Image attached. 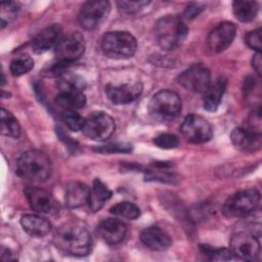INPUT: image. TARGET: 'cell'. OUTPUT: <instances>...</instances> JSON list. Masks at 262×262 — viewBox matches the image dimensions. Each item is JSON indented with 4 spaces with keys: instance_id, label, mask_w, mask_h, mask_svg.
Listing matches in <instances>:
<instances>
[{
    "instance_id": "1",
    "label": "cell",
    "mask_w": 262,
    "mask_h": 262,
    "mask_svg": "<svg viewBox=\"0 0 262 262\" xmlns=\"http://www.w3.org/2000/svg\"><path fill=\"white\" fill-rule=\"evenodd\" d=\"M54 243L61 252L77 257L88 255L92 247L91 235L87 228L73 221L63 223L56 229Z\"/></svg>"
},
{
    "instance_id": "2",
    "label": "cell",
    "mask_w": 262,
    "mask_h": 262,
    "mask_svg": "<svg viewBox=\"0 0 262 262\" xmlns=\"http://www.w3.org/2000/svg\"><path fill=\"white\" fill-rule=\"evenodd\" d=\"M17 174L32 182H43L51 174V164L48 157L37 149L23 152L16 163Z\"/></svg>"
},
{
    "instance_id": "3",
    "label": "cell",
    "mask_w": 262,
    "mask_h": 262,
    "mask_svg": "<svg viewBox=\"0 0 262 262\" xmlns=\"http://www.w3.org/2000/svg\"><path fill=\"white\" fill-rule=\"evenodd\" d=\"M187 33V27L176 15L163 16L155 26V35L158 44L165 50H171L179 46L186 38Z\"/></svg>"
},
{
    "instance_id": "4",
    "label": "cell",
    "mask_w": 262,
    "mask_h": 262,
    "mask_svg": "<svg viewBox=\"0 0 262 262\" xmlns=\"http://www.w3.org/2000/svg\"><path fill=\"white\" fill-rule=\"evenodd\" d=\"M181 98L171 90H161L156 93L147 106L149 116L158 122H167L176 118L181 112Z\"/></svg>"
},
{
    "instance_id": "5",
    "label": "cell",
    "mask_w": 262,
    "mask_h": 262,
    "mask_svg": "<svg viewBox=\"0 0 262 262\" xmlns=\"http://www.w3.org/2000/svg\"><path fill=\"white\" fill-rule=\"evenodd\" d=\"M101 48L104 54L111 58H128L135 53L137 42L134 36L128 32L114 31L103 36Z\"/></svg>"
},
{
    "instance_id": "6",
    "label": "cell",
    "mask_w": 262,
    "mask_h": 262,
    "mask_svg": "<svg viewBox=\"0 0 262 262\" xmlns=\"http://www.w3.org/2000/svg\"><path fill=\"white\" fill-rule=\"evenodd\" d=\"M85 83L78 77H63L57 84L58 92L56 102L63 110L81 108L86 103V96L83 93Z\"/></svg>"
},
{
    "instance_id": "7",
    "label": "cell",
    "mask_w": 262,
    "mask_h": 262,
    "mask_svg": "<svg viewBox=\"0 0 262 262\" xmlns=\"http://www.w3.org/2000/svg\"><path fill=\"white\" fill-rule=\"evenodd\" d=\"M260 202L256 189H244L229 196L223 206V213L229 218H242L251 214Z\"/></svg>"
},
{
    "instance_id": "8",
    "label": "cell",
    "mask_w": 262,
    "mask_h": 262,
    "mask_svg": "<svg viewBox=\"0 0 262 262\" xmlns=\"http://www.w3.org/2000/svg\"><path fill=\"white\" fill-rule=\"evenodd\" d=\"M85 51L84 37L78 32H72L61 37L55 45V57L59 64H68L79 59Z\"/></svg>"
},
{
    "instance_id": "9",
    "label": "cell",
    "mask_w": 262,
    "mask_h": 262,
    "mask_svg": "<svg viewBox=\"0 0 262 262\" xmlns=\"http://www.w3.org/2000/svg\"><path fill=\"white\" fill-rule=\"evenodd\" d=\"M115 128V121L108 114L96 112L85 119L82 131L88 138L102 141L113 135Z\"/></svg>"
},
{
    "instance_id": "10",
    "label": "cell",
    "mask_w": 262,
    "mask_h": 262,
    "mask_svg": "<svg viewBox=\"0 0 262 262\" xmlns=\"http://www.w3.org/2000/svg\"><path fill=\"white\" fill-rule=\"evenodd\" d=\"M180 131L184 138L192 143L207 142L213 135V129L210 123L205 118L195 114H189L184 118L180 126Z\"/></svg>"
},
{
    "instance_id": "11",
    "label": "cell",
    "mask_w": 262,
    "mask_h": 262,
    "mask_svg": "<svg viewBox=\"0 0 262 262\" xmlns=\"http://www.w3.org/2000/svg\"><path fill=\"white\" fill-rule=\"evenodd\" d=\"M111 9L108 1L94 0L87 1L81 7L78 15L79 24L86 30H93L97 28L107 16Z\"/></svg>"
},
{
    "instance_id": "12",
    "label": "cell",
    "mask_w": 262,
    "mask_h": 262,
    "mask_svg": "<svg viewBox=\"0 0 262 262\" xmlns=\"http://www.w3.org/2000/svg\"><path fill=\"white\" fill-rule=\"evenodd\" d=\"M177 81L186 90L204 93L211 84V74L205 66L193 64L183 71L178 76Z\"/></svg>"
},
{
    "instance_id": "13",
    "label": "cell",
    "mask_w": 262,
    "mask_h": 262,
    "mask_svg": "<svg viewBox=\"0 0 262 262\" xmlns=\"http://www.w3.org/2000/svg\"><path fill=\"white\" fill-rule=\"evenodd\" d=\"M230 252L246 261H256L260 257V243L247 232L234 233L229 242Z\"/></svg>"
},
{
    "instance_id": "14",
    "label": "cell",
    "mask_w": 262,
    "mask_h": 262,
    "mask_svg": "<svg viewBox=\"0 0 262 262\" xmlns=\"http://www.w3.org/2000/svg\"><path fill=\"white\" fill-rule=\"evenodd\" d=\"M236 34V27L230 21H223L208 35L207 44L213 52H221L228 48Z\"/></svg>"
},
{
    "instance_id": "15",
    "label": "cell",
    "mask_w": 262,
    "mask_h": 262,
    "mask_svg": "<svg viewBox=\"0 0 262 262\" xmlns=\"http://www.w3.org/2000/svg\"><path fill=\"white\" fill-rule=\"evenodd\" d=\"M142 92V85L139 82L125 83L120 85L108 84L105 93L108 99L115 104H127L134 101Z\"/></svg>"
},
{
    "instance_id": "16",
    "label": "cell",
    "mask_w": 262,
    "mask_h": 262,
    "mask_svg": "<svg viewBox=\"0 0 262 262\" xmlns=\"http://www.w3.org/2000/svg\"><path fill=\"white\" fill-rule=\"evenodd\" d=\"M25 194L30 207L37 213L49 214L56 209L54 198L44 188L29 186L25 189Z\"/></svg>"
},
{
    "instance_id": "17",
    "label": "cell",
    "mask_w": 262,
    "mask_h": 262,
    "mask_svg": "<svg viewBox=\"0 0 262 262\" xmlns=\"http://www.w3.org/2000/svg\"><path fill=\"white\" fill-rule=\"evenodd\" d=\"M96 230L102 241L110 245H117L124 239L127 227L119 219L107 218L98 224Z\"/></svg>"
},
{
    "instance_id": "18",
    "label": "cell",
    "mask_w": 262,
    "mask_h": 262,
    "mask_svg": "<svg viewBox=\"0 0 262 262\" xmlns=\"http://www.w3.org/2000/svg\"><path fill=\"white\" fill-rule=\"evenodd\" d=\"M232 144L243 151H254L261 147V133L245 128H235L230 134Z\"/></svg>"
},
{
    "instance_id": "19",
    "label": "cell",
    "mask_w": 262,
    "mask_h": 262,
    "mask_svg": "<svg viewBox=\"0 0 262 262\" xmlns=\"http://www.w3.org/2000/svg\"><path fill=\"white\" fill-rule=\"evenodd\" d=\"M141 242L152 251H165L171 244V236L158 226H149L143 229L140 233Z\"/></svg>"
},
{
    "instance_id": "20",
    "label": "cell",
    "mask_w": 262,
    "mask_h": 262,
    "mask_svg": "<svg viewBox=\"0 0 262 262\" xmlns=\"http://www.w3.org/2000/svg\"><path fill=\"white\" fill-rule=\"evenodd\" d=\"M61 27L58 24H53L37 34L32 41L33 51L36 53H43L57 44L60 39Z\"/></svg>"
},
{
    "instance_id": "21",
    "label": "cell",
    "mask_w": 262,
    "mask_h": 262,
    "mask_svg": "<svg viewBox=\"0 0 262 262\" xmlns=\"http://www.w3.org/2000/svg\"><path fill=\"white\" fill-rule=\"evenodd\" d=\"M226 84L227 80L224 77H219L214 82H211L208 89L204 92L203 105L205 110L215 112L218 108L225 92Z\"/></svg>"
},
{
    "instance_id": "22",
    "label": "cell",
    "mask_w": 262,
    "mask_h": 262,
    "mask_svg": "<svg viewBox=\"0 0 262 262\" xmlns=\"http://www.w3.org/2000/svg\"><path fill=\"white\" fill-rule=\"evenodd\" d=\"M90 194L89 187L79 181L70 182L66 187L64 202L71 209H76L88 204Z\"/></svg>"
},
{
    "instance_id": "23",
    "label": "cell",
    "mask_w": 262,
    "mask_h": 262,
    "mask_svg": "<svg viewBox=\"0 0 262 262\" xmlns=\"http://www.w3.org/2000/svg\"><path fill=\"white\" fill-rule=\"evenodd\" d=\"M20 224L28 234L36 237H43L51 230L49 221L38 215L23 216L20 218Z\"/></svg>"
},
{
    "instance_id": "24",
    "label": "cell",
    "mask_w": 262,
    "mask_h": 262,
    "mask_svg": "<svg viewBox=\"0 0 262 262\" xmlns=\"http://www.w3.org/2000/svg\"><path fill=\"white\" fill-rule=\"evenodd\" d=\"M112 194V191L101 180L95 179L93 181L92 187L90 188V194L88 200L89 208L93 212L99 211L103 207L104 203L111 199Z\"/></svg>"
},
{
    "instance_id": "25",
    "label": "cell",
    "mask_w": 262,
    "mask_h": 262,
    "mask_svg": "<svg viewBox=\"0 0 262 262\" xmlns=\"http://www.w3.org/2000/svg\"><path fill=\"white\" fill-rule=\"evenodd\" d=\"M232 10L238 20L249 23L257 15L258 3L250 0H237L232 3Z\"/></svg>"
},
{
    "instance_id": "26",
    "label": "cell",
    "mask_w": 262,
    "mask_h": 262,
    "mask_svg": "<svg viewBox=\"0 0 262 262\" xmlns=\"http://www.w3.org/2000/svg\"><path fill=\"white\" fill-rule=\"evenodd\" d=\"M1 133L12 138H17L20 134V125L18 121L4 107L1 108Z\"/></svg>"
},
{
    "instance_id": "27",
    "label": "cell",
    "mask_w": 262,
    "mask_h": 262,
    "mask_svg": "<svg viewBox=\"0 0 262 262\" xmlns=\"http://www.w3.org/2000/svg\"><path fill=\"white\" fill-rule=\"evenodd\" d=\"M111 213L126 219H136L140 216V209L131 202H121L111 208Z\"/></svg>"
},
{
    "instance_id": "28",
    "label": "cell",
    "mask_w": 262,
    "mask_h": 262,
    "mask_svg": "<svg viewBox=\"0 0 262 262\" xmlns=\"http://www.w3.org/2000/svg\"><path fill=\"white\" fill-rule=\"evenodd\" d=\"M34 67V60L29 55H21L10 62V73L13 76H21L30 72Z\"/></svg>"
},
{
    "instance_id": "29",
    "label": "cell",
    "mask_w": 262,
    "mask_h": 262,
    "mask_svg": "<svg viewBox=\"0 0 262 262\" xmlns=\"http://www.w3.org/2000/svg\"><path fill=\"white\" fill-rule=\"evenodd\" d=\"M61 120L72 131L82 130L85 123V119L82 118L75 110H63L61 113Z\"/></svg>"
},
{
    "instance_id": "30",
    "label": "cell",
    "mask_w": 262,
    "mask_h": 262,
    "mask_svg": "<svg viewBox=\"0 0 262 262\" xmlns=\"http://www.w3.org/2000/svg\"><path fill=\"white\" fill-rule=\"evenodd\" d=\"M154 143L160 148L164 149H172L179 145V139L176 135L171 133H163L158 135L154 139Z\"/></svg>"
},
{
    "instance_id": "31",
    "label": "cell",
    "mask_w": 262,
    "mask_h": 262,
    "mask_svg": "<svg viewBox=\"0 0 262 262\" xmlns=\"http://www.w3.org/2000/svg\"><path fill=\"white\" fill-rule=\"evenodd\" d=\"M201 250H202V253L209 256L211 260H229L231 259V255H232L230 250H227L224 248L215 249L207 245H202Z\"/></svg>"
},
{
    "instance_id": "32",
    "label": "cell",
    "mask_w": 262,
    "mask_h": 262,
    "mask_svg": "<svg viewBox=\"0 0 262 262\" xmlns=\"http://www.w3.org/2000/svg\"><path fill=\"white\" fill-rule=\"evenodd\" d=\"M119 8L121 11H123L124 13H135L138 10H140L143 6L148 5L149 1L146 0H133V1H118L117 2Z\"/></svg>"
},
{
    "instance_id": "33",
    "label": "cell",
    "mask_w": 262,
    "mask_h": 262,
    "mask_svg": "<svg viewBox=\"0 0 262 262\" xmlns=\"http://www.w3.org/2000/svg\"><path fill=\"white\" fill-rule=\"evenodd\" d=\"M17 4L15 2H3L1 5V25L5 27L10 20H12L17 12Z\"/></svg>"
},
{
    "instance_id": "34",
    "label": "cell",
    "mask_w": 262,
    "mask_h": 262,
    "mask_svg": "<svg viewBox=\"0 0 262 262\" xmlns=\"http://www.w3.org/2000/svg\"><path fill=\"white\" fill-rule=\"evenodd\" d=\"M98 152H130L132 145L129 143H110L95 148Z\"/></svg>"
},
{
    "instance_id": "35",
    "label": "cell",
    "mask_w": 262,
    "mask_h": 262,
    "mask_svg": "<svg viewBox=\"0 0 262 262\" xmlns=\"http://www.w3.org/2000/svg\"><path fill=\"white\" fill-rule=\"evenodd\" d=\"M245 41L250 48L256 50L257 52H261V29L250 32L246 36Z\"/></svg>"
},
{
    "instance_id": "36",
    "label": "cell",
    "mask_w": 262,
    "mask_h": 262,
    "mask_svg": "<svg viewBox=\"0 0 262 262\" xmlns=\"http://www.w3.org/2000/svg\"><path fill=\"white\" fill-rule=\"evenodd\" d=\"M204 8L202 6H200L199 4H195V3H191L190 5H188L184 11V16L186 18H193L195 16H198L201 11L203 10Z\"/></svg>"
},
{
    "instance_id": "37",
    "label": "cell",
    "mask_w": 262,
    "mask_h": 262,
    "mask_svg": "<svg viewBox=\"0 0 262 262\" xmlns=\"http://www.w3.org/2000/svg\"><path fill=\"white\" fill-rule=\"evenodd\" d=\"M252 64L254 70L258 75H261V70H262V59H261V52H256V54L253 56L252 59Z\"/></svg>"
}]
</instances>
